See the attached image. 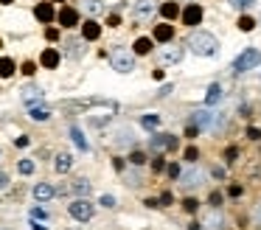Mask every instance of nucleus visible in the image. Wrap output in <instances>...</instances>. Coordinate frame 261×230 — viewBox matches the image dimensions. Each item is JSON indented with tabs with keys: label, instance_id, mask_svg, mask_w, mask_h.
<instances>
[{
	"label": "nucleus",
	"instance_id": "obj_40",
	"mask_svg": "<svg viewBox=\"0 0 261 230\" xmlns=\"http://www.w3.org/2000/svg\"><path fill=\"white\" fill-rule=\"evenodd\" d=\"M222 199H225V196H222L219 191H214V194L208 196V205H211V208H219V205H222Z\"/></svg>",
	"mask_w": 261,
	"mask_h": 230
},
{
	"label": "nucleus",
	"instance_id": "obj_30",
	"mask_svg": "<svg viewBox=\"0 0 261 230\" xmlns=\"http://www.w3.org/2000/svg\"><path fill=\"white\" fill-rule=\"evenodd\" d=\"M124 183L129 185V188H138V185L143 183V177H141V171H135V168H132V171H126L124 174Z\"/></svg>",
	"mask_w": 261,
	"mask_h": 230
},
{
	"label": "nucleus",
	"instance_id": "obj_18",
	"mask_svg": "<svg viewBox=\"0 0 261 230\" xmlns=\"http://www.w3.org/2000/svg\"><path fill=\"white\" fill-rule=\"evenodd\" d=\"M152 39H154V42H166V45H169L171 39H174V28H171V22H160V25L154 28Z\"/></svg>",
	"mask_w": 261,
	"mask_h": 230
},
{
	"label": "nucleus",
	"instance_id": "obj_59",
	"mask_svg": "<svg viewBox=\"0 0 261 230\" xmlns=\"http://www.w3.org/2000/svg\"><path fill=\"white\" fill-rule=\"evenodd\" d=\"M188 230H202V224H199V222H191V224H188Z\"/></svg>",
	"mask_w": 261,
	"mask_h": 230
},
{
	"label": "nucleus",
	"instance_id": "obj_61",
	"mask_svg": "<svg viewBox=\"0 0 261 230\" xmlns=\"http://www.w3.org/2000/svg\"><path fill=\"white\" fill-rule=\"evenodd\" d=\"M51 3H62V0H51Z\"/></svg>",
	"mask_w": 261,
	"mask_h": 230
},
{
	"label": "nucleus",
	"instance_id": "obj_2",
	"mask_svg": "<svg viewBox=\"0 0 261 230\" xmlns=\"http://www.w3.org/2000/svg\"><path fill=\"white\" fill-rule=\"evenodd\" d=\"M191 123H197L199 129H205V132H222L225 129V115H222L219 110H197L191 118Z\"/></svg>",
	"mask_w": 261,
	"mask_h": 230
},
{
	"label": "nucleus",
	"instance_id": "obj_20",
	"mask_svg": "<svg viewBox=\"0 0 261 230\" xmlns=\"http://www.w3.org/2000/svg\"><path fill=\"white\" fill-rule=\"evenodd\" d=\"M65 54H68L70 59H79V56L85 54V39H65Z\"/></svg>",
	"mask_w": 261,
	"mask_h": 230
},
{
	"label": "nucleus",
	"instance_id": "obj_54",
	"mask_svg": "<svg viewBox=\"0 0 261 230\" xmlns=\"http://www.w3.org/2000/svg\"><path fill=\"white\" fill-rule=\"evenodd\" d=\"M113 166H115V171H124V160H121V157H115Z\"/></svg>",
	"mask_w": 261,
	"mask_h": 230
},
{
	"label": "nucleus",
	"instance_id": "obj_1",
	"mask_svg": "<svg viewBox=\"0 0 261 230\" xmlns=\"http://www.w3.org/2000/svg\"><path fill=\"white\" fill-rule=\"evenodd\" d=\"M188 50H191L194 56H205V59H211V56L219 54V39L214 37L211 31H199V28H194L191 37L186 39Z\"/></svg>",
	"mask_w": 261,
	"mask_h": 230
},
{
	"label": "nucleus",
	"instance_id": "obj_39",
	"mask_svg": "<svg viewBox=\"0 0 261 230\" xmlns=\"http://www.w3.org/2000/svg\"><path fill=\"white\" fill-rule=\"evenodd\" d=\"M250 219H253L255 224H261V199L253 205V211H250Z\"/></svg>",
	"mask_w": 261,
	"mask_h": 230
},
{
	"label": "nucleus",
	"instance_id": "obj_10",
	"mask_svg": "<svg viewBox=\"0 0 261 230\" xmlns=\"http://www.w3.org/2000/svg\"><path fill=\"white\" fill-rule=\"evenodd\" d=\"M57 20L62 28H73L79 25V9H73V6H62V9L57 11Z\"/></svg>",
	"mask_w": 261,
	"mask_h": 230
},
{
	"label": "nucleus",
	"instance_id": "obj_12",
	"mask_svg": "<svg viewBox=\"0 0 261 230\" xmlns=\"http://www.w3.org/2000/svg\"><path fill=\"white\" fill-rule=\"evenodd\" d=\"M34 17L40 22H54V20H57V9H54L51 0H42V3L34 6Z\"/></svg>",
	"mask_w": 261,
	"mask_h": 230
},
{
	"label": "nucleus",
	"instance_id": "obj_29",
	"mask_svg": "<svg viewBox=\"0 0 261 230\" xmlns=\"http://www.w3.org/2000/svg\"><path fill=\"white\" fill-rule=\"evenodd\" d=\"M222 222H225V219H222V213L214 208V211H211V216L205 219V227H208V230H219V227H222Z\"/></svg>",
	"mask_w": 261,
	"mask_h": 230
},
{
	"label": "nucleus",
	"instance_id": "obj_53",
	"mask_svg": "<svg viewBox=\"0 0 261 230\" xmlns=\"http://www.w3.org/2000/svg\"><path fill=\"white\" fill-rule=\"evenodd\" d=\"M171 90H174V84H163V87H160V93H158V95H160V98H163V95H169Z\"/></svg>",
	"mask_w": 261,
	"mask_h": 230
},
{
	"label": "nucleus",
	"instance_id": "obj_37",
	"mask_svg": "<svg viewBox=\"0 0 261 230\" xmlns=\"http://www.w3.org/2000/svg\"><path fill=\"white\" fill-rule=\"evenodd\" d=\"M182 208H186L188 213H197V208H199V199H194V196H188V199H182Z\"/></svg>",
	"mask_w": 261,
	"mask_h": 230
},
{
	"label": "nucleus",
	"instance_id": "obj_44",
	"mask_svg": "<svg viewBox=\"0 0 261 230\" xmlns=\"http://www.w3.org/2000/svg\"><path fill=\"white\" fill-rule=\"evenodd\" d=\"M199 132H202V129H199L197 123H188V126H186V138H197Z\"/></svg>",
	"mask_w": 261,
	"mask_h": 230
},
{
	"label": "nucleus",
	"instance_id": "obj_23",
	"mask_svg": "<svg viewBox=\"0 0 261 230\" xmlns=\"http://www.w3.org/2000/svg\"><path fill=\"white\" fill-rule=\"evenodd\" d=\"M135 143V135H132V129L129 126H121L118 132H115V146H121V149H124V146H132Z\"/></svg>",
	"mask_w": 261,
	"mask_h": 230
},
{
	"label": "nucleus",
	"instance_id": "obj_60",
	"mask_svg": "<svg viewBox=\"0 0 261 230\" xmlns=\"http://www.w3.org/2000/svg\"><path fill=\"white\" fill-rule=\"evenodd\" d=\"M14 3V0H0V6H12Z\"/></svg>",
	"mask_w": 261,
	"mask_h": 230
},
{
	"label": "nucleus",
	"instance_id": "obj_24",
	"mask_svg": "<svg viewBox=\"0 0 261 230\" xmlns=\"http://www.w3.org/2000/svg\"><path fill=\"white\" fill-rule=\"evenodd\" d=\"M222 95H225V90H222V84H211V87H208V93H205V107H214L216 104V101H219L222 98Z\"/></svg>",
	"mask_w": 261,
	"mask_h": 230
},
{
	"label": "nucleus",
	"instance_id": "obj_3",
	"mask_svg": "<svg viewBox=\"0 0 261 230\" xmlns=\"http://www.w3.org/2000/svg\"><path fill=\"white\" fill-rule=\"evenodd\" d=\"M261 65V50L258 48H244L242 54L233 59V73H247V70H253V67H258Z\"/></svg>",
	"mask_w": 261,
	"mask_h": 230
},
{
	"label": "nucleus",
	"instance_id": "obj_34",
	"mask_svg": "<svg viewBox=\"0 0 261 230\" xmlns=\"http://www.w3.org/2000/svg\"><path fill=\"white\" fill-rule=\"evenodd\" d=\"M239 155H242V151H239V146H227V149H225V160L227 163H236Z\"/></svg>",
	"mask_w": 261,
	"mask_h": 230
},
{
	"label": "nucleus",
	"instance_id": "obj_8",
	"mask_svg": "<svg viewBox=\"0 0 261 230\" xmlns=\"http://www.w3.org/2000/svg\"><path fill=\"white\" fill-rule=\"evenodd\" d=\"M202 17H205V11L199 3H188L186 9H180V20L186 22L188 28H197L199 22H202Z\"/></svg>",
	"mask_w": 261,
	"mask_h": 230
},
{
	"label": "nucleus",
	"instance_id": "obj_63",
	"mask_svg": "<svg viewBox=\"0 0 261 230\" xmlns=\"http://www.w3.org/2000/svg\"><path fill=\"white\" fill-rule=\"evenodd\" d=\"M0 155H3V151H0Z\"/></svg>",
	"mask_w": 261,
	"mask_h": 230
},
{
	"label": "nucleus",
	"instance_id": "obj_35",
	"mask_svg": "<svg viewBox=\"0 0 261 230\" xmlns=\"http://www.w3.org/2000/svg\"><path fill=\"white\" fill-rule=\"evenodd\" d=\"M129 163L132 166H143V163H146V155H143V151H129Z\"/></svg>",
	"mask_w": 261,
	"mask_h": 230
},
{
	"label": "nucleus",
	"instance_id": "obj_33",
	"mask_svg": "<svg viewBox=\"0 0 261 230\" xmlns=\"http://www.w3.org/2000/svg\"><path fill=\"white\" fill-rule=\"evenodd\" d=\"M255 3H258V0H230V6H233V9H239V11H247V9H253Z\"/></svg>",
	"mask_w": 261,
	"mask_h": 230
},
{
	"label": "nucleus",
	"instance_id": "obj_36",
	"mask_svg": "<svg viewBox=\"0 0 261 230\" xmlns=\"http://www.w3.org/2000/svg\"><path fill=\"white\" fill-rule=\"evenodd\" d=\"M158 123H160L158 115H143V118H141V126H146V129H154Z\"/></svg>",
	"mask_w": 261,
	"mask_h": 230
},
{
	"label": "nucleus",
	"instance_id": "obj_4",
	"mask_svg": "<svg viewBox=\"0 0 261 230\" xmlns=\"http://www.w3.org/2000/svg\"><path fill=\"white\" fill-rule=\"evenodd\" d=\"M68 213L76 219V222H90L93 213H96V208H93V202H87V196H76V199L68 205Z\"/></svg>",
	"mask_w": 261,
	"mask_h": 230
},
{
	"label": "nucleus",
	"instance_id": "obj_58",
	"mask_svg": "<svg viewBox=\"0 0 261 230\" xmlns=\"http://www.w3.org/2000/svg\"><path fill=\"white\" fill-rule=\"evenodd\" d=\"M31 230H48V227H42V224L37 222V219H31Z\"/></svg>",
	"mask_w": 261,
	"mask_h": 230
},
{
	"label": "nucleus",
	"instance_id": "obj_11",
	"mask_svg": "<svg viewBox=\"0 0 261 230\" xmlns=\"http://www.w3.org/2000/svg\"><path fill=\"white\" fill-rule=\"evenodd\" d=\"M182 56H186V48H182V45H171L169 42V48L160 54V65H180Z\"/></svg>",
	"mask_w": 261,
	"mask_h": 230
},
{
	"label": "nucleus",
	"instance_id": "obj_42",
	"mask_svg": "<svg viewBox=\"0 0 261 230\" xmlns=\"http://www.w3.org/2000/svg\"><path fill=\"white\" fill-rule=\"evenodd\" d=\"M98 202H101V208H115V205H118L113 194H104V196H101V199H98Z\"/></svg>",
	"mask_w": 261,
	"mask_h": 230
},
{
	"label": "nucleus",
	"instance_id": "obj_22",
	"mask_svg": "<svg viewBox=\"0 0 261 230\" xmlns=\"http://www.w3.org/2000/svg\"><path fill=\"white\" fill-rule=\"evenodd\" d=\"M160 14H163V20H177V17H180V3H177V0H169V3H163L160 6Z\"/></svg>",
	"mask_w": 261,
	"mask_h": 230
},
{
	"label": "nucleus",
	"instance_id": "obj_6",
	"mask_svg": "<svg viewBox=\"0 0 261 230\" xmlns=\"http://www.w3.org/2000/svg\"><path fill=\"white\" fill-rule=\"evenodd\" d=\"M177 143H180V140H177V135L154 132V135H152V140H149V149L160 155V151H174V149H177Z\"/></svg>",
	"mask_w": 261,
	"mask_h": 230
},
{
	"label": "nucleus",
	"instance_id": "obj_49",
	"mask_svg": "<svg viewBox=\"0 0 261 230\" xmlns=\"http://www.w3.org/2000/svg\"><path fill=\"white\" fill-rule=\"evenodd\" d=\"M152 168H154V171H163V168H166L163 157H154V160H152Z\"/></svg>",
	"mask_w": 261,
	"mask_h": 230
},
{
	"label": "nucleus",
	"instance_id": "obj_51",
	"mask_svg": "<svg viewBox=\"0 0 261 230\" xmlns=\"http://www.w3.org/2000/svg\"><path fill=\"white\" fill-rule=\"evenodd\" d=\"M6 188H9V174L0 171V191H6Z\"/></svg>",
	"mask_w": 261,
	"mask_h": 230
},
{
	"label": "nucleus",
	"instance_id": "obj_41",
	"mask_svg": "<svg viewBox=\"0 0 261 230\" xmlns=\"http://www.w3.org/2000/svg\"><path fill=\"white\" fill-rule=\"evenodd\" d=\"M31 219H48V211H45V208H40V205H34V208H31Z\"/></svg>",
	"mask_w": 261,
	"mask_h": 230
},
{
	"label": "nucleus",
	"instance_id": "obj_28",
	"mask_svg": "<svg viewBox=\"0 0 261 230\" xmlns=\"http://www.w3.org/2000/svg\"><path fill=\"white\" fill-rule=\"evenodd\" d=\"M70 138H73L76 149H82V151H87V149H90V146H87V140H85V135H82V129H79V126H70Z\"/></svg>",
	"mask_w": 261,
	"mask_h": 230
},
{
	"label": "nucleus",
	"instance_id": "obj_17",
	"mask_svg": "<svg viewBox=\"0 0 261 230\" xmlns=\"http://www.w3.org/2000/svg\"><path fill=\"white\" fill-rule=\"evenodd\" d=\"M98 37H101V25H98L96 20L82 22V39H85V42H96Z\"/></svg>",
	"mask_w": 261,
	"mask_h": 230
},
{
	"label": "nucleus",
	"instance_id": "obj_7",
	"mask_svg": "<svg viewBox=\"0 0 261 230\" xmlns=\"http://www.w3.org/2000/svg\"><path fill=\"white\" fill-rule=\"evenodd\" d=\"M154 14H158V3H154V0H135V3H132V17H135L138 22L152 20Z\"/></svg>",
	"mask_w": 261,
	"mask_h": 230
},
{
	"label": "nucleus",
	"instance_id": "obj_9",
	"mask_svg": "<svg viewBox=\"0 0 261 230\" xmlns=\"http://www.w3.org/2000/svg\"><path fill=\"white\" fill-rule=\"evenodd\" d=\"M177 180H180V185L186 191H191V188H199V185L205 183V174L199 171V168H188V171H180V177H177Z\"/></svg>",
	"mask_w": 261,
	"mask_h": 230
},
{
	"label": "nucleus",
	"instance_id": "obj_52",
	"mask_svg": "<svg viewBox=\"0 0 261 230\" xmlns=\"http://www.w3.org/2000/svg\"><path fill=\"white\" fill-rule=\"evenodd\" d=\"M171 202H174V196H171V194H169V191H166V194H163V196H160V205H171Z\"/></svg>",
	"mask_w": 261,
	"mask_h": 230
},
{
	"label": "nucleus",
	"instance_id": "obj_50",
	"mask_svg": "<svg viewBox=\"0 0 261 230\" xmlns=\"http://www.w3.org/2000/svg\"><path fill=\"white\" fill-rule=\"evenodd\" d=\"M143 205L146 208H160V199L158 196H149V199H143Z\"/></svg>",
	"mask_w": 261,
	"mask_h": 230
},
{
	"label": "nucleus",
	"instance_id": "obj_13",
	"mask_svg": "<svg viewBox=\"0 0 261 230\" xmlns=\"http://www.w3.org/2000/svg\"><path fill=\"white\" fill-rule=\"evenodd\" d=\"M59 62H62V54H59L57 48H45V50L40 54V65L48 67V70H57Z\"/></svg>",
	"mask_w": 261,
	"mask_h": 230
},
{
	"label": "nucleus",
	"instance_id": "obj_32",
	"mask_svg": "<svg viewBox=\"0 0 261 230\" xmlns=\"http://www.w3.org/2000/svg\"><path fill=\"white\" fill-rule=\"evenodd\" d=\"M239 28H242V31H253V28H255V20H253L250 14H242V17H239Z\"/></svg>",
	"mask_w": 261,
	"mask_h": 230
},
{
	"label": "nucleus",
	"instance_id": "obj_55",
	"mask_svg": "<svg viewBox=\"0 0 261 230\" xmlns=\"http://www.w3.org/2000/svg\"><path fill=\"white\" fill-rule=\"evenodd\" d=\"M211 174H214L216 180H222V177H225V168H216V166H214V171H211Z\"/></svg>",
	"mask_w": 261,
	"mask_h": 230
},
{
	"label": "nucleus",
	"instance_id": "obj_46",
	"mask_svg": "<svg viewBox=\"0 0 261 230\" xmlns=\"http://www.w3.org/2000/svg\"><path fill=\"white\" fill-rule=\"evenodd\" d=\"M45 39H48V42H57V39H59V31H57V28H48V31H45Z\"/></svg>",
	"mask_w": 261,
	"mask_h": 230
},
{
	"label": "nucleus",
	"instance_id": "obj_14",
	"mask_svg": "<svg viewBox=\"0 0 261 230\" xmlns=\"http://www.w3.org/2000/svg\"><path fill=\"white\" fill-rule=\"evenodd\" d=\"M20 98H23L25 107H29V104H37V101L45 98V90H42V87H34V84H29V87L20 90Z\"/></svg>",
	"mask_w": 261,
	"mask_h": 230
},
{
	"label": "nucleus",
	"instance_id": "obj_62",
	"mask_svg": "<svg viewBox=\"0 0 261 230\" xmlns=\"http://www.w3.org/2000/svg\"><path fill=\"white\" fill-rule=\"evenodd\" d=\"M0 48H3V39H0Z\"/></svg>",
	"mask_w": 261,
	"mask_h": 230
},
{
	"label": "nucleus",
	"instance_id": "obj_15",
	"mask_svg": "<svg viewBox=\"0 0 261 230\" xmlns=\"http://www.w3.org/2000/svg\"><path fill=\"white\" fill-rule=\"evenodd\" d=\"M54 112H51V107L48 104H42V101H37V104H29V118L31 121H48V118H51Z\"/></svg>",
	"mask_w": 261,
	"mask_h": 230
},
{
	"label": "nucleus",
	"instance_id": "obj_21",
	"mask_svg": "<svg viewBox=\"0 0 261 230\" xmlns=\"http://www.w3.org/2000/svg\"><path fill=\"white\" fill-rule=\"evenodd\" d=\"M70 191H73L76 196H87V194L93 191V183H90L87 177H76L73 183H70Z\"/></svg>",
	"mask_w": 261,
	"mask_h": 230
},
{
	"label": "nucleus",
	"instance_id": "obj_26",
	"mask_svg": "<svg viewBox=\"0 0 261 230\" xmlns=\"http://www.w3.org/2000/svg\"><path fill=\"white\" fill-rule=\"evenodd\" d=\"M14 70H17L14 59H9V56H0V79H12Z\"/></svg>",
	"mask_w": 261,
	"mask_h": 230
},
{
	"label": "nucleus",
	"instance_id": "obj_43",
	"mask_svg": "<svg viewBox=\"0 0 261 230\" xmlns=\"http://www.w3.org/2000/svg\"><path fill=\"white\" fill-rule=\"evenodd\" d=\"M166 174H169L171 180H177L180 177V166H177V163H169V166H166Z\"/></svg>",
	"mask_w": 261,
	"mask_h": 230
},
{
	"label": "nucleus",
	"instance_id": "obj_5",
	"mask_svg": "<svg viewBox=\"0 0 261 230\" xmlns=\"http://www.w3.org/2000/svg\"><path fill=\"white\" fill-rule=\"evenodd\" d=\"M110 65L118 73H132L135 70V54H129V50H124V48H115L113 54H110Z\"/></svg>",
	"mask_w": 261,
	"mask_h": 230
},
{
	"label": "nucleus",
	"instance_id": "obj_27",
	"mask_svg": "<svg viewBox=\"0 0 261 230\" xmlns=\"http://www.w3.org/2000/svg\"><path fill=\"white\" fill-rule=\"evenodd\" d=\"M152 45H154V39L141 37V39H135V48H132V54H135V56H146L149 50H152Z\"/></svg>",
	"mask_w": 261,
	"mask_h": 230
},
{
	"label": "nucleus",
	"instance_id": "obj_16",
	"mask_svg": "<svg viewBox=\"0 0 261 230\" xmlns=\"http://www.w3.org/2000/svg\"><path fill=\"white\" fill-rule=\"evenodd\" d=\"M54 196H57V188H54L51 183H37L34 185V199L37 202H51Z\"/></svg>",
	"mask_w": 261,
	"mask_h": 230
},
{
	"label": "nucleus",
	"instance_id": "obj_31",
	"mask_svg": "<svg viewBox=\"0 0 261 230\" xmlns=\"http://www.w3.org/2000/svg\"><path fill=\"white\" fill-rule=\"evenodd\" d=\"M34 168H37L34 160H20L17 163V171L23 174V177H31V174H34Z\"/></svg>",
	"mask_w": 261,
	"mask_h": 230
},
{
	"label": "nucleus",
	"instance_id": "obj_19",
	"mask_svg": "<svg viewBox=\"0 0 261 230\" xmlns=\"http://www.w3.org/2000/svg\"><path fill=\"white\" fill-rule=\"evenodd\" d=\"M54 168H57L59 174H68L70 168H73V155H70V151H59L57 160H54Z\"/></svg>",
	"mask_w": 261,
	"mask_h": 230
},
{
	"label": "nucleus",
	"instance_id": "obj_38",
	"mask_svg": "<svg viewBox=\"0 0 261 230\" xmlns=\"http://www.w3.org/2000/svg\"><path fill=\"white\" fill-rule=\"evenodd\" d=\"M182 157H186L188 163H197V157H199V149H197V146H188V149H186V155H182Z\"/></svg>",
	"mask_w": 261,
	"mask_h": 230
},
{
	"label": "nucleus",
	"instance_id": "obj_25",
	"mask_svg": "<svg viewBox=\"0 0 261 230\" xmlns=\"http://www.w3.org/2000/svg\"><path fill=\"white\" fill-rule=\"evenodd\" d=\"M82 11H87L90 17H98L104 11V0H82Z\"/></svg>",
	"mask_w": 261,
	"mask_h": 230
},
{
	"label": "nucleus",
	"instance_id": "obj_57",
	"mask_svg": "<svg viewBox=\"0 0 261 230\" xmlns=\"http://www.w3.org/2000/svg\"><path fill=\"white\" fill-rule=\"evenodd\" d=\"M14 146H20V149H23V146H29V138H17V140H14Z\"/></svg>",
	"mask_w": 261,
	"mask_h": 230
},
{
	"label": "nucleus",
	"instance_id": "obj_47",
	"mask_svg": "<svg viewBox=\"0 0 261 230\" xmlns=\"http://www.w3.org/2000/svg\"><path fill=\"white\" fill-rule=\"evenodd\" d=\"M227 196H233V199L242 196V185H230V188H227Z\"/></svg>",
	"mask_w": 261,
	"mask_h": 230
},
{
	"label": "nucleus",
	"instance_id": "obj_48",
	"mask_svg": "<svg viewBox=\"0 0 261 230\" xmlns=\"http://www.w3.org/2000/svg\"><path fill=\"white\" fill-rule=\"evenodd\" d=\"M34 70H37L34 62H25V65H23V73H25V76H34Z\"/></svg>",
	"mask_w": 261,
	"mask_h": 230
},
{
	"label": "nucleus",
	"instance_id": "obj_56",
	"mask_svg": "<svg viewBox=\"0 0 261 230\" xmlns=\"http://www.w3.org/2000/svg\"><path fill=\"white\" fill-rule=\"evenodd\" d=\"M107 22H110V25L115 28V25H121V17H118V14H113V17H110V20H107Z\"/></svg>",
	"mask_w": 261,
	"mask_h": 230
},
{
	"label": "nucleus",
	"instance_id": "obj_45",
	"mask_svg": "<svg viewBox=\"0 0 261 230\" xmlns=\"http://www.w3.org/2000/svg\"><path fill=\"white\" fill-rule=\"evenodd\" d=\"M247 138L250 140H261V129L258 126H247Z\"/></svg>",
	"mask_w": 261,
	"mask_h": 230
}]
</instances>
